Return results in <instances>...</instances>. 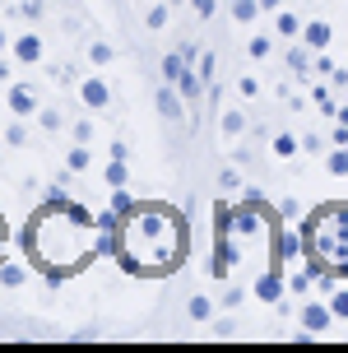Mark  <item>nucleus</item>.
Instances as JSON below:
<instances>
[{
	"mask_svg": "<svg viewBox=\"0 0 348 353\" xmlns=\"http://www.w3.org/2000/svg\"><path fill=\"white\" fill-rule=\"evenodd\" d=\"M186 247H191V232H186V219L172 205H135L130 214H121L116 265L125 274H139V279L172 274L186 261Z\"/></svg>",
	"mask_w": 348,
	"mask_h": 353,
	"instance_id": "f257e3e1",
	"label": "nucleus"
},
{
	"mask_svg": "<svg viewBox=\"0 0 348 353\" xmlns=\"http://www.w3.org/2000/svg\"><path fill=\"white\" fill-rule=\"evenodd\" d=\"M23 247L33 256V265L42 274H74L84 270L93 256H103L98 247V219L88 210H79L74 200L65 205H42L33 214V223L23 232Z\"/></svg>",
	"mask_w": 348,
	"mask_h": 353,
	"instance_id": "f03ea898",
	"label": "nucleus"
},
{
	"mask_svg": "<svg viewBox=\"0 0 348 353\" xmlns=\"http://www.w3.org/2000/svg\"><path fill=\"white\" fill-rule=\"evenodd\" d=\"M302 242H307V256H316L325 270L348 274V205L316 210L311 223H302Z\"/></svg>",
	"mask_w": 348,
	"mask_h": 353,
	"instance_id": "7ed1b4c3",
	"label": "nucleus"
},
{
	"mask_svg": "<svg viewBox=\"0 0 348 353\" xmlns=\"http://www.w3.org/2000/svg\"><path fill=\"white\" fill-rule=\"evenodd\" d=\"M79 103H84L88 112H107V107H112V88H107L103 74H84V79H79Z\"/></svg>",
	"mask_w": 348,
	"mask_h": 353,
	"instance_id": "20e7f679",
	"label": "nucleus"
},
{
	"mask_svg": "<svg viewBox=\"0 0 348 353\" xmlns=\"http://www.w3.org/2000/svg\"><path fill=\"white\" fill-rule=\"evenodd\" d=\"M10 56H14L19 65H37V61L47 56V47H42V33H19L14 42H10Z\"/></svg>",
	"mask_w": 348,
	"mask_h": 353,
	"instance_id": "39448f33",
	"label": "nucleus"
},
{
	"mask_svg": "<svg viewBox=\"0 0 348 353\" xmlns=\"http://www.w3.org/2000/svg\"><path fill=\"white\" fill-rule=\"evenodd\" d=\"M154 103H158V117H163V121H181V117H186V107H191L186 98H181V88H176V84H163Z\"/></svg>",
	"mask_w": 348,
	"mask_h": 353,
	"instance_id": "423d86ee",
	"label": "nucleus"
},
{
	"mask_svg": "<svg viewBox=\"0 0 348 353\" xmlns=\"http://www.w3.org/2000/svg\"><path fill=\"white\" fill-rule=\"evenodd\" d=\"M330 321H334L330 302H316V298H307V302H302V330L320 335V330H330Z\"/></svg>",
	"mask_w": 348,
	"mask_h": 353,
	"instance_id": "0eeeda50",
	"label": "nucleus"
},
{
	"mask_svg": "<svg viewBox=\"0 0 348 353\" xmlns=\"http://www.w3.org/2000/svg\"><path fill=\"white\" fill-rule=\"evenodd\" d=\"M251 293H256L260 302H278L283 293H288V279H283L278 270H265L260 279H256V288H251Z\"/></svg>",
	"mask_w": 348,
	"mask_h": 353,
	"instance_id": "6e6552de",
	"label": "nucleus"
},
{
	"mask_svg": "<svg viewBox=\"0 0 348 353\" xmlns=\"http://www.w3.org/2000/svg\"><path fill=\"white\" fill-rule=\"evenodd\" d=\"M330 37H334V28L325 23V19H311V23L302 28V42H307V52H325V47H330Z\"/></svg>",
	"mask_w": 348,
	"mask_h": 353,
	"instance_id": "1a4fd4ad",
	"label": "nucleus"
},
{
	"mask_svg": "<svg viewBox=\"0 0 348 353\" xmlns=\"http://www.w3.org/2000/svg\"><path fill=\"white\" fill-rule=\"evenodd\" d=\"M10 112H14V117H33L37 112V93L28 84H10Z\"/></svg>",
	"mask_w": 348,
	"mask_h": 353,
	"instance_id": "9d476101",
	"label": "nucleus"
},
{
	"mask_svg": "<svg viewBox=\"0 0 348 353\" xmlns=\"http://www.w3.org/2000/svg\"><path fill=\"white\" fill-rule=\"evenodd\" d=\"M176 88H181V98H186V103L191 107H200V98H205V79H200V70H195V65H186V74H181V79H176Z\"/></svg>",
	"mask_w": 348,
	"mask_h": 353,
	"instance_id": "9b49d317",
	"label": "nucleus"
},
{
	"mask_svg": "<svg viewBox=\"0 0 348 353\" xmlns=\"http://www.w3.org/2000/svg\"><path fill=\"white\" fill-rule=\"evenodd\" d=\"M186 65H191V56H186V52H167V56H163V65H158L163 84H176V79L186 74Z\"/></svg>",
	"mask_w": 348,
	"mask_h": 353,
	"instance_id": "f8f14e48",
	"label": "nucleus"
},
{
	"mask_svg": "<svg viewBox=\"0 0 348 353\" xmlns=\"http://www.w3.org/2000/svg\"><path fill=\"white\" fill-rule=\"evenodd\" d=\"M218 130H223V140H237L246 130V112L242 107H223V112H218Z\"/></svg>",
	"mask_w": 348,
	"mask_h": 353,
	"instance_id": "ddd939ff",
	"label": "nucleus"
},
{
	"mask_svg": "<svg viewBox=\"0 0 348 353\" xmlns=\"http://www.w3.org/2000/svg\"><path fill=\"white\" fill-rule=\"evenodd\" d=\"M302 28H307V23H302L293 10H278V14H274V33L278 37H288V42H293V37H302Z\"/></svg>",
	"mask_w": 348,
	"mask_h": 353,
	"instance_id": "4468645a",
	"label": "nucleus"
},
{
	"mask_svg": "<svg viewBox=\"0 0 348 353\" xmlns=\"http://www.w3.org/2000/svg\"><path fill=\"white\" fill-rule=\"evenodd\" d=\"M269 154H274V159H293V154H302V140L288 135V130H278L274 140H269Z\"/></svg>",
	"mask_w": 348,
	"mask_h": 353,
	"instance_id": "2eb2a0df",
	"label": "nucleus"
},
{
	"mask_svg": "<svg viewBox=\"0 0 348 353\" xmlns=\"http://www.w3.org/2000/svg\"><path fill=\"white\" fill-rule=\"evenodd\" d=\"M65 168H70V172H74V176H79V172H88V168H93V154H88V144H79V140H74V149H70V154H65Z\"/></svg>",
	"mask_w": 348,
	"mask_h": 353,
	"instance_id": "dca6fc26",
	"label": "nucleus"
},
{
	"mask_svg": "<svg viewBox=\"0 0 348 353\" xmlns=\"http://www.w3.org/2000/svg\"><path fill=\"white\" fill-rule=\"evenodd\" d=\"M260 14V0H232V23H256Z\"/></svg>",
	"mask_w": 348,
	"mask_h": 353,
	"instance_id": "f3484780",
	"label": "nucleus"
},
{
	"mask_svg": "<svg viewBox=\"0 0 348 353\" xmlns=\"http://www.w3.org/2000/svg\"><path fill=\"white\" fill-rule=\"evenodd\" d=\"M167 5H163V0H149V14H144V28H149V33H163V28H167Z\"/></svg>",
	"mask_w": 348,
	"mask_h": 353,
	"instance_id": "a211bd4d",
	"label": "nucleus"
},
{
	"mask_svg": "<svg viewBox=\"0 0 348 353\" xmlns=\"http://www.w3.org/2000/svg\"><path fill=\"white\" fill-rule=\"evenodd\" d=\"M302 251H307V242H302V232H283V237H278V256H283V261H297Z\"/></svg>",
	"mask_w": 348,
	"mask_h": 353,
	"instance_id": "6ab92c4d",
	"label": "nucleus"
},
{
	"mask_svg": "<svg viewBox=\"0 0 348 353\" xmlns=\"http://www.w3.org/2000/svg\"><path fill=\"white\" fill-rule=\"evenodd\" d=\"M325 172L330 176H348V149L344 144H334L330 154H325Z\"/></svg>",
	"mask_w": 348,
	"mask_h": 353,
	"instance_id": "aec40b11",
	"label": "nucleus"
},
{
	"mask_svg": "<svg viewBox=\"0 0 348 353\" xmlns=\"http://www.w3.org/2000/svg\"><path fill=\"white\" fill-rule=\"evenodd\" d=\"M186 316L191 321H214V302H209L205 293H195V298L186 302Z\"/></svg>",
	"mask_w": 348,
	"mask_h": 353,
	"instance_id": "412c9836",
	"label": "nucleus"
},
{
	"mask_svg": "<svg viewBox=\"0 0 348 353\" xmlns=\"http://www.w3.org/2000/svg\"><path fill=\"white\" fill-rule=\"evenodd\" d=\"M103 181H107V186H125V181H130V172H125V159H107Z\"/></svg>",
	"mask_w": 348,
	"mask_h": 353,
	"instance_id": "4be33fe9",
	"label": "nucleus"
},
{
	"mask_svg": "<svg viewBox=\"0 0 348 353\" xmlns=\"http://www.w3.org/2000/svg\"><path fill=\"white\" fill-rule=\"evenodd\" d=\"M269 52H274V42H269V33H251V42H246V56H251V61H265Z\"/></svg>",
	"mask_w": 348,
	"mask_h": 353,
	"instance_id": "5701e85b",
	"label": "nucleus"
},
{
	"mask_svg": "<svg viewBox=\"0 0 348 353\" xmlns=\"http://www.w3.org/2000/svg\"><path fill=\"white\" fill-rule=\"evenodd\" d=\"M0 283H5V288H23V283H28V270H23V265H0Z\"/></svg>",
	"mask_w": 348,
	"mask_h": 353,
	"instance_id": "b1692460",
	"label": "nucleus"
},
{
	"mask_svg": "<svg viewBox=\"0 0 348 353\" xmlns=\"http://www.w3.org/2000/svg\"><path fill=\"white\" fill-rule=\"evenodd\" d=\"M325 302H330L334 321H348V288H330V293H325Z\"/></svg>",
	"mask_w": 348,
	"mask_h": 353,
	"instance_id": "393cba45",
	"label": "nucleus"
},
{
	"mask_svg": "<svg viewBox=\"0 0 348 353\" xmlns=\"http://www.w3.org/2000/svg\"><path fill=\"white\" fill-rule=\"evenodd\" d=\"M107 210L130 214V210H135V200H130V191H125V186H112V200H107Z\"/></svg>",
	"mask_w": 348,
	"mask_h": 353,
	"instance_id": "a878e982",
	"label": "nucleus"
},
{
	"mask_svg": "<svg viewBox=\"0 0 348 353\" xmlns=\"http://www.w3.org/2000/svg\"><path fill=\"white\" fill-rule=\"evenodd\" d=\"M88 61H93V65H112V61H116V52H112L107 42H93V47H88Z\"/></svg>",
	"mask_w": 348,
	"mask_h": 353,
	"instance_id": "bb28decb",
	"label": "nucleus"
},
{
	"mask_svg": "<svg viewBox=\"0 0 348 353\" xmlns=\"http://www.w3.org/2000/svg\"><path fill=\"white\" fill-rule=\"evenodd\" d=\"M214 74H218V56H214V52H200V79H205V84H214Z\"/></svg>",
	"mask_w": 348,
	"mask_h": 353,
	"instance_id": "cd10ccee",
	"label": "nucleus"
},
{
	"mask_svg": "<svg viewBox=\"0 0 348 353\" xmlns=\"http://www.w3.org/2000/svg\"><path fill=\"white\" fill-rule=\"evenodd\" d=\"M37 121H42V130H61V125H65V117H61L56 107H42V112H37Z\"/></svg>",
	"mask_w": 348,
	"mask_h": 353,
	"instance_id": "c85d7f7f",
	"label": "nucleus"
},
{
	"mask_svg": "<svg viewBox=\"0 0 348 353\" xmlns=\"http://www.w3.org/2000/svg\"><path fill=\"white\" fill-rule=\"evenodd\" d=\"M5 144H10V149H23V144H28V130H23V125H10V130H5Z\"/></svg>",
	"mask_w": 348,
	"mask_h": 353,
	"instance_id": "c756f323",
	"label": "nucleus"
},
{
	"mask_svg": "<svg viewBox=\"0 0 348 353\" xmlns=\"http://www.w3.org/2000/svg\"><path fill=\"white\" fill-rule=\"evenodd\" d=\"M195 19H214V10H218V0H191Z\"/></svg>",
	"mask_w": 348,
	"mask_h": 353,
	"instance_id": "7c9ffc66",
	"label": "nucleus"
},
{
	"mask_svg": "<svg viewBox=\"0 0 348 353\" xmlns=\"http://www.w3.org/2000/svg\"><path fill=\"white\" fill-rule=\"evenodd\" d=\"M260 200H265V195H260V186H246V191H242V205H246V210H256Z\"/></svg>",
	"mask_w": 348,
	"mask_h": 353,
	"instance_id": "2f4dec72",
	"label": "nucleus"
},
{
	"mask_svg": "<svg viewBox=\"0 0 348 353\" xmlns=\"http://www.w3.org/2000/svg\"><path fill=\"white\" fill-rule=\"evenodd\" d=\"M302 149H307V154H325V149H330V144L320 140V135H307V140H302Z\"/></svg>",
	"mask_w": 348,
	"mask_h": 353,
	"instance_id": "473e14b6",
	"label": "nucleus"
},
{
	"mask_svg": "<svg viewBox=\"0 0 348 353\" xmlns=\"http://www.w3.org/2000/svg\"><path fill=\"white\" fill-rule=\"evenodd\" d=\"M107 159H125V163H130V144H121V140L107 144Z\"/></svg>",
	"mask_w": 348,
	"mask_h": 353,
	"instance_id": "72a5a7b5",
	"label": "nucleus"
},
{
	"mask_svg": "<svg viewBox=\"0 0 348 353\" xmlns=\"http://www.w3.org/2000/svg\"><path fill=\"white\" fill-rule=\"evenodd\" d=\"M23 14H28V19H42V14H47V5H42V0H23Z\"/></svg>",
	"mask_w": 348,
	"mask_h": 353,
	"instance_id": "f704fd0d",
	"label": "nucleus"
},
{
	"mask_svg": "<svg viewBox=\"0 0 348 353\" xmlns=\"http://www.w3.org/2000/svg\"><path fill=\"white\" fill-rule=\"evenodd\" d=\"M218 181H223V191H237V186H242V176L232 172V168H223V176H218Z\"/></svg>",
	"mask_w": 348,
	"mask_h": 353,
	"instance_id": "c9c22d12",
	"label": "nucleus"
},
{
	"mask_svg": "<svg viewBox=\"0 0 348 353\" xmlns=\"http://www.w3.org/2000/svg\"><path fill=\"white\" fill-rule=\"evenodd\" d=\"M242 298H246L242 288H227V293H223V298H218V302H223V307H242Z\"/></svg>",
	"mask_w": 348,
	"mask_h": 353,
	"instance_id": "e433bc0d",
	"label": "nucleus"
},
{
	"mask_svg": "<svg viewBox=\"0 0 348 353\" xmlns=\"http://www.w3.org/2000/svg\"><path fill=\"white\" fill-rule=\"evenodd\" d=\"M74 140L88 144V140H93V125H88V121H74Z\"/></svg>",
	"mask_w": 348,
	"mask_h": 353,
	"instance_id": "4c0bfd02",
	"label": "nucleus"
},
{
	"mask_svg": "<svg viewBox=\"0 0 348 353\" xmlns=\"http://www.w3.org/2000/svg\"><path fill=\"white\" fill-rule=\"evenodd\" d=\"M237 88H242V98H256V93H260V84H256L251 74H246V79H242V84H237Z\"/></svg>",
	"mask_w": 348,
	"mask_h": 353,
	"instance_id": "58836bf2",
	"label": "nucleus"
},
{
	"mask_svg": "<svg viewBox=\"0 0 348 353\" xmlns=\"http://www.w3.org/2000/svg\"><path fill=\"white\" fill-rule=\"evenodd\" d=\"M278 214H283V219H297V214H302V205H297V200H283V205H278Z\"/></svg>",
	"mask_w": 348,
	"mask_h": 353,
	"instance_id": "ea45409f",
	"label": "nucleus"
},
{
	"mask_svg": "<svg viewBox=\"0 0 348 353\" xmlns=\"http://www.w3.org/2000/svg\"><path fill=\"white\" fill-rule=\"evenodd\" d=\"M260 10H265V14H278V10H283V0H260Z\"/></svg>",
	"mask_w": 348,
	"mask_h": 353,
	"instance_id": "a19ab883",
	"label": "nucleus"
},
{
	"mask_svg": "<svg viewBox=\"0 0 348 353\" xmlns=\"http://www.w3.org/2000/svg\"><path fill=\"white\" fill-rule=\"evenodd\" d=\"M10 61H14V56H10ZM10 61L0 56V79H10Z\"/></svg>",
	"mask_w": 348,
	"mask_h": 353,
	"instance_id": "79ce46f5",
	"label": "nucleus"
},
{
	"mask_svg": "<svg viewBox=\"0 0 348 353\" xmlns=\"http://www.w3.org/2000/svg\"><path fill=\"white\" fill-rule=\"evenodd\" d=\"M10 52V37H5V28H0V56Z\"/></svg>",
	"mask_w": 348,
	"mask_h": 353,
	"instance_id": "37998d69",
	"label": "nucleus"
},
{
	"mask_svg": "<svg viewBox=\"0 0 348 353\" xmlns=\"http://www.w3.org/2000/svg\"><path fill=\"white\" fill-rule=\"evenodd\" d=\"M0 144H5V135H0Z\"/></svg>",
	"mask_w": 348,
	"mask_h": 353,
	"instance_id": "c03bdc74",
	"label": "nucleus"
}]
</instances>
